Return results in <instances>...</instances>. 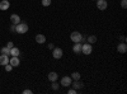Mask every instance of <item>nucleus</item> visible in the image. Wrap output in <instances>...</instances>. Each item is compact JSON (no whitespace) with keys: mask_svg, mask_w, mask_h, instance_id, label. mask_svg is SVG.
Returning <instances> with one entry per match:
<instances>
[{"mask_svg":"<svg viewBox=\"0 0 127 94\" xmlns=\"http://www.w3.org/2000/svg\"><path fill=\"white\" fill-rule=\"evenodd\" d=\"M120 39H121V42H126V37L125 36H120Z\"/></svg>","mask_w":127,"mask_h":94,"instance_id":"obj_29","label":"nucleus"},{"mask_svg":"<svg viewBox=\"0 0 127 94\" xmlns=\"http://www.w3.org/2000/svg\"><path fill=\"white\" fill-rule=\"evenodd\" d=\"M71 87L75 89V90H79V89H81L83 87H84V83L79 79V80H72V83H71Z\"/></svg>","mask_w":127,"mask_h":94,"instance_id":"obj_7","label":"nucleus"},{"mask_svg":"<svg viewBox=\"0 0 127 94\" xmlns=\"http://www.w3.org/2000/svg\"><path fill=\"white\" fill-rule=\"evenodd\" d=\"M10 22H12V24H18L22 20H20V17L18 14H12L10 15Z\"/></svg>","mask_w":127,"mask_h":94,"instance_id":"obj_13","label":"nucleus"},{"mask_svg":"<svg viewBox=\"0 0 127 94\" xmlns=\"http://www.w3.org/2000/svg\"><path fill=\"white\" fill-rule=\"evenodd\" d=\"M93 52V45H90V43H84V45H81V54L83 55H90Z\"/></svg>","mask_w":127,"mask_h":94,"instance_id":"obj_3","label":"nucleus"},{"mask_svg":"<svg viewBox=\"0 0 127 94\" xmlns=\"http://www.w3.org/2000/svg\"><path fill=\"white\" fill-rule=\"evenodd\" d=\"M117 51L120 52V54H126V51H127V45L126 42H120L117 45Z\"/></svg>","mask_w":127,"mask_h":94,"instance_id":"obj_9","label":"nucleus"},{"mask_svg":"<svg viewBox=\"0 0 127 94\" xmlns=\"http://www.w3.org/2000/svg\"><path fill=\"white\" fill-rule=\"evenodd\" d=\"M47 47H48L50 50H54V48H55V45H54V43H48V45H47Z\"/></svg>","mask_w":127,"mask_h":94,"instance_id":"obj_27","label":"nucleus"},{"mask_svg":"<svg viewBox=\"0 0 127 94\" xmlns=\"http://www.w3.org/2000/svg\"><path fill=\"white\" fill-rule=\"evenodd\" d=\"M70 39L74 43L83 42V34L80 32H78V31H74V32H71V34H70Z\"/></svg>","mask_w":127,"mask_h":94,"instance_id":"obj_2","label":"nucleus"},{"mask_svg":"<svg viewBox=\"0 0 127 94\" xmlns=\"http://www.w3.org/2000/svg\"><path fill=\"white\" fill-rule=\"evenodd\" d=\"M4 67H5V70H6L8 72H9V71H12V70H13V66H12V65H10V64H6V65H5Z\"/></svg>","mask_w":127,"mask_h":94,"instance_id":"obj_22","label":"nucleus"},{"mask_svg":"<svg viewBox=\"0 0 127 94\" xmlns=\"http://www.w3.org/2000/svg\"><path fill=\"white\" fill-rule=\"evenodd\" d=\"M6 64H9V55H0V65L5 66Z\"/></svg>","mask_w":127,"mask_h":94,"instance_id":"obj_10","label":"nucleus"},{"mask_svg":"<svg viewBox=\"0 0 127 94\" xmlns=\"http://www.w3.org/2000/svg\"><path fill=\"white\" fill-rule=\"evenodd\" d=\"M9 64L12 65L13 67H18L19 64H20V61H19V57L18 56H12L9 59Z\"/></svg>","mask_w":127,"mask_h":94,"instance_id":"obj_8","label":"nucleus"},{"mask_svg":"<svg viewBox=\"0 0 127 94\" xmlns=\"http://www.w3.org/2000/svg\"><path fill=\"white\" fill-rule=\"evenodd\" d=\"M52 56H54V59H56V60L62 59V56H64V51H62V48H60V47H55L54 50H52Z\"/></svg>","mask_w":127,"mask_h":94,"instance_id":"obj_5","label":"nucleus"},{"mask_svg":"<svg viewBox=\"0 0 127 94\" xmlns=\"http://www.w3.org/2000/svg\"><path fill=\"white\" fill-rule=\"evenodd\" d=\"M76 93H78V90H75L74 88H71V89L67 90V94H76Z\"/></svg>","mask_w":127,"mask_h":94,"instance_id":"obj_23","label":"nucleus"},{"mask_svg":"<svg viewBox=\"0 0 127 94\" xmlns=\"http://www.w3.org/2000/svg\"><path fill=\"white\" fill-rule=\"evenodd\" d=\"M23 93H24V94H32L33 92H32L31 89H26V90H23Z\"/></svg>","mask_w":127,"mask_h":94,"instance_id":"obj_26","label":"nucleus"},{"mask_svg":"<svg viewBox=\"0 0 127 94\" xmlns=\"http://www.w3.org/2000/svg\"><path fill=\"white\" fill-rule=\"evenodd\" d=\"M51 83H52V84H51V88H52V89H54V90H57L60 85L57 84V83H56V81H51Z\"/></svg>","mask_w":127,"mask_h":94,"instance_id":"obj_21","label":"nucleus"},{"mask_svg":"<svg viewBox=\"0 0 127 94\" xmlns=\"http://www.w3.org/2000/svg\"><path fill=\"white\" fill-rule=\"evenodd\" d=\"M15 32L18 34H24L28 32V24L24 23V22H19L17 26H15Z\"/></svg>","mask_w":127,"mask_h":94,"instance_id":"obj_1","label":"nucleus"},{"mask_svg":"<svg viewBox=\"0 0 127 94\" xmlns=\"http://www.w3.org/2000/svg\"><path fill=\"white\" fill-rule=\"evenodd\" d=\"M1 54H3V55H9V54H10V48H8L6 46L3 47V48H1Z\"/></svg>","mask_w":127,"mask_h":94,"instance_id":"obj_19","label":"nucleus"},{"mask_svg":"<svg viewBox=\"0 0 127 94\" xmlns=\"http://www.w3.org/2000/svg\"><path fill=\"white\" fill-rule=\"evenodd\" d=\"M72 52H74V54H76V55L81 54V42H76L75 45L72 46Z\"/></svg>","mask_w":127,"mask_h":94,"instance_id":"obj_11","label":"nucleus"},{"mask_svg":"<svg viewBox=\"0 0 127 94\" xmlns=\"http://www.w3.org/2000/svg\"><path fill=\"white\" fill-rule=\"evenodd\" d=\"M70 76H71L72 80H79V79H80V72H79V71H74Z\"/></svg>","mask_w":127,"mask_h":94,"instance_id":"obj_18","label":"nucleus"},{"mask_svg":"<svg viewBox=\"0 0 127 94\" xmlns=\"http://www.w3.org/2000/svg\"><path fill=\"white\" fill-rule=\"evenodd\" d=\"M52 3V0H42V5L43 6H50Z\"/></svg>","mask_w":127,"mask_h":94,"instance_id":"obj_20","label":"nucleus"},{"mask_svg":"<svg viewBox=\"0 0 127 94\" xmlns=\"http://www.w3.org/2000/svg\"><path fill=\"white\" fill-rule=\"evenodd\" d=\"M36 42L37 43H39V45H42V43H45L46 42V36L45 34H37L36 36Z\"/></svg>","mask_w":127,"mask_h":94,"instance_id":"obj_15","label":"nucleus"},{"mask_svg":"<svg viewBox=\"0 0 127 94\" xmlns=\"http://www.w3.org/2000/svg\"><path fill=\"white\" fill-rule=\"evenodd\" d=\"M15 26L17 24H12V26H10V31H12V32H15Z\"/></svg>","mask_w":127,"mask_h":94,"instance_id":"obj_28","label":"nucleus"},{"mask_svg":"<svg viewBox=\"0 0 127 94\" xmlns=\"http://www.w3.org/2000/svg\"><path fill=\"white\" fill-rule=\"evenodd\" d=\"M121 6H122L123 9L127 8V0H122V1H121Z\"/></svg>","mask_w":127,"mask_h":94,"instance_id":"obj_24","label":"nucleus"},{"mask_svg":"<svg viewBox=\"0 0 127 94\" xmlns=\"http://www.w3.org/2000/svg\"><path fill=\"white\" fill-rule=\"evenodd\" d=\"M93 1H95V0H93Z\"/></svg>","mask_w":127,"mask_h":94,"instance_id":"obj_30","label":"nucleus"},{"mask_svg":"<svg viewBox=\"0 0 127 94\" xmlns=\"http://www.w3.org/2000/svg\"><path fill=\"white\" fill-rule=\"evenodd\" d=\"M9 6H10V3L8 0H1L0 1V10H8Z\"/></svg>","mask_w":127,"mask_h":94,"instance_id":"obj_14","label":"nucleus"},{"mask_svg":"<svg viewBox=\"0 0 127 94\" xmlns=\"http://www.w3.org/2000/svg\"><path fill=\"white\" fill-rule=\"evenodd\" d=\"M97 1V8L99 10H105L108 8V3H107V0H95Z\"/></svg>","mask_w":127,"mask_h":94,"instance_id":"obj_6","label":"nucleus"},{"mask_svg":"<svg viewBox=\"0 0 127 94\" xmlns=\"http://www.w3.org/2000/svg\"><path fill=\"white\" fill-rule=\"evenodd\" d=\"M71 83H72L71 76H62V78H61V80H60V85H61V87L70 88V87H71Z\"/></svg>","mask_w":127,"mask_h":94,"instance_id":"obj_4","label":"nucleus"},{"mask_svg":"<svg viewBox=\"0 0 127 94\" xmlns=\"http://www.w3.org/2000/svg\"><path fill=\"white\" fill-rule=\"evenodd\" d=\"M87 42L90 43V45H94L95 42H97V36H94V34H89L87 37Z\"/></svg>","mask_w":127,"mask_h":94,"instance_id":"obj_16","label":"nucleus"},{"mask_svg":"<svg viewBox=\"0 0 127 94\" xmlns=\"http://www.w3.org/2000/svg\"><path fill=\"white\" fill-rule=\"evenodd\" d=\"M47 78H48L50 81H57V79H59V74H57V72H55V71H51V72H48Z\"/></svg>","mask_w":127,"mask_h":94,"instance_id":"obj_12","label":"nucleus"},{"mask_svg":"<svg viewBox=\"0 0 127 94\" xmlns=\"http://www.w3.org/2000/svg\"><path fill=\"white\" fill-rule=\"evenodd\" d=\"M9 55H12V56H19L20 55V51H19V48L18 47H12V48H10V54Z\"/></svg>","mask_w":127,"mask_h":94,"instance_id":"obj_17","label":"nucleus"},{"mask_svg":"<svg viewBox=\"0 0 127 94\" xmlns=\"http://www.w3.org/2000/svg\"><path fill=\"white\" fill-rule=\"evenodd\" d=\"M13 46H14V43H13V42H12V41H9V42H8V43H6V47H8V48H12V47H13Z\"/></svg>","mask_w":127,"mask_h":94,"instance_id":"obj_25","label":"nucleus"}]
</instances>
